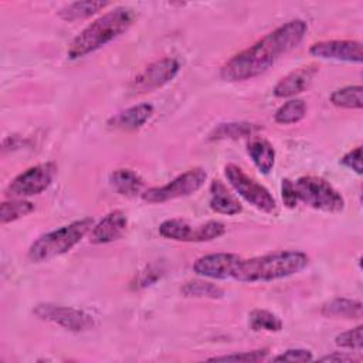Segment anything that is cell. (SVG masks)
<instances>
[{"label": "cell", "mask_w": 363, "mask_h": 363, "mask_svg": "<svg viewBox=\"0 0 363 363\" xmlns=\"http://www.w3.org/2000/svg\"><path fill=\"white\" fill-rule=\"evenodd\" d=\"M308 31V24L294 18L277 27L248 48L234 54L220 69V77L228 82L252 79L268 71L281 57L299 45Z\"/></svg>", "instance_id": "obj_1"}, {"label": "cell", "mask_w": 363, "mask_h": 363, "mask_svg": "<svg viewBox=\"0 0 363 363\" xmlns=\"http://www.w3.org/2000/svg\"><path fill=\"white\" fill-rule=\"evenodd\" d=\"M309 264V257L302 251H275L252 258L240 257L231 272L238 282H272L299 274Z\"/></svg>", "instance_id": "obj_2"}, {"label": "cell", "mask_w": 363, "mask_h": 363, "mask_svg": "<svg viewBox=\"0 0 363 363\" xmlns=\"http://www.w3.org/2000/svg\"><path fill=\"white\" fill-rule=\"evenodd\" d=\"M136 13L129 7H115L89 23L69 44L67 57L69 60L82 58L102 48L109 41L123 34L135 21Z\"/></svg>", "instance_id": "obj_3"}, {"label": "cell", "mask_w": 363, "mask_h": 363, "mask_svg": "<svg viewBox=\"0 0 363 363\" xmlns=\"http://www.w3.org/2000/svg\"><path fill=\"white\" fill-rule=\"evenodd\" d=\"M92 227L94 220L91 217H84L40 235L28 247V261L35 264L45 262L71 251L92 230Z\"/></svg>", "instance_id": "obj_4"}, {"label": "cell", "mask_w": 363, "mask_h": 363, "mask_svg": "<svg viewBox=\"0 0 363 363\" xmlns=\"http://www.w3.org/2000/svg\"><path fill=\"white\" fill-rule=\"evenodd\" d=\"M294 189L298 203L311 208L333 214L345 210L343 196L323 177L302 176L294 182Z\"/></svg>", "instance_id": "obj_5"}, {"label": "cell", "mask_w": 363, "mask_h": 363, "mask_svg": "<svg viewBox=\"0 0 363 363\" xmlns=\"http://www.w3.org/2000/svg\"><path fill=\"white\" fill-rule=\"evenodd\" d=\"M224 174L228 184L248 204L265 214H274L277 211V201L271 191L265 186L259 184L255 179L248 176L240 166L234 163L225 164Z\"/></svg>", "instance_id": "obj_6"}, {"label": "cell", "mask_w": 363, "mask_h": 363, "mask_svg": "<svg viewBox=\"0 0 363 363\" xmlns=\"http://www.w3.org/2000/svg\"><path fill=\"white\" fill-rule=\"evenodd\" d=\"M207 180V172L201 167L190 169L174 179H172L169 183L159 186V187H150L142 193V200L152 204H160L170 200L187 197L190 194H194L197 190H200Z\"/></svg>", "instance_id": "obj_7"}, {"label": "cell", "mask_w": 363, "mask_h": 363, "mask_svg": "<svg viewBox=\"0 0 363 363\" xmlns=\"http://www.w3.org/2000/svg\"><path fill=\"white\" fill-rule=\"evenodd\" d=\"M159 234L167 240L182 242H207L224 235L225 225L217 220L193 225L182 218H169L159 225Z\"/></svg>", "instance_id": "obj_8"}, {"label": "cell", "mask_w": 363, "mask_h": 363, "mask_svg": "<svg viewBox=\"0 0 363 363\" xmlns=\"http://www.w3.org/2000/svg\"><path fill=\"white\" fill-rule=\"evenodd\" d=\"M57 164L44 162L34 164L17 174L6 189V196L11 199H26L45 191L57 176Z\"/></svg>", "instance_id": "obj_9"}, {"label": "cell", "mask_w": 363, "mask_h": 363, "mask_svg": "<svg viewBox=\"0 0 363 363\" xmlns=\"http://www.w3.org/2000/svg\"><path fill=\"white\" fill-rule=\"evenodd\" d=\"M33 313L45 322L55 323L69 332H85L95 326V319L85 311L55 303H37Z\"/></svg>", "instance_id": "obj_10"}, {"label": "cell", "mask_w": 363, "mask_h": 363, "mask_svg": "<svg viewBox=\"0 0 363 363\" xmlns=\"http://www.w3.org/2000/svg\"><path fill=\"white\" fill-rule=\"evenodd\" d=\"M179 60L173 57H164L149 64L139 75H136L129 84V91L132 95L153 92L169 84L179 74Z\"/></svg>", "instance_id": "obj_11"}, {"label": "cell", "mask_w": 363, "mask_h": 363, "mask_svg": "<svg viewBox=\"0 0 363 363\" xmlns=\"http://www.w3.org/2000/svg\"><path fill=\"white\" fill-rule=\"evenodd\" d=\"M309 54L322 60L360 64L363 61L362 43L356 40H326L311 45Z\"/></svg>", "instance_id": "obj_12"}, {"label": "cell", "mask_w": 363, "mask_h": 363, "mask_svg": "<svg viewBox=\"0 0 363 363\" xmlns=\"http://www.w3.org/2000/svg\"><path fill=\"white\" fill-rule=\"evenodd\" d=\"M240 255L234 252H214L197 258L193 264V271L210 279H230L235 262Z\"/></svg>", "instance_id": "obj_13"}, {"label": "cell", "mask_w": 363, "mask_h": 363, "mask_svg": "<svg viewBox=\"0 0 363 363\" xmlns=\"http://www.w3.org/2000/svg\"><path fill=\"white\" fill-rule=\"evenodd\" d=\"M128 227V217L122 210H112L94 224L89 231V241L92 244H106L122 237Z\"/></svg>", "instance_id": "obj_14"}, {"label": "cell", "mask_w": 363, "mask_h": 363, "mask_svg": "<svg viewBox=\"0 0 363 363\" xmlns=\"http://www.w3.org/2000/svg\"><path fill=\"white\" fill-rule=\"evenodd\" d=\"M318 71H319L318 65H313V64L299 67L298 69L289 72L288 75H285L277 82L272 91L274 95L277 98H292L303 92L312 84Z\"/></svg>", "instance_id": "obj_15"}, {"label": "cell", "mask_w": 363, "mask_h": 363, "mask_svg": "<svg viewBox=\"0 0 363 363\" xmlns=\"http://www.w3.org/2000/svg\"><path fill=\"white\" fill-rule=\"evenodd\" d=\"M153 113L155 109L150 104H138L109 118L108 125L121 130H136L142 128L153 116Z\"/></svg>", "instance_id": "obj_16"}, {"label": "cell", "mask_w": 363, "mask_h": 363, "mask_svg": "<svg viewBox=\"0 0 363 363\" xmlns=\"http://www.w3.org/2000/svg\"><path fill=\"white\" fill-rule=\"evenodd\" d=\"M210 208L218 214L235 216L242 211V204L238 199L230 193L227 186L220 180H213L210 183Z\"/></svg>", "instance_id": "obj_17"}, {"label": "cell", "mask_w": 363, "mask_h": 363, "mask_svg": "<svg viewBox=\"0 0 363 363\" xmlns=\"http://www.w3.org/2000/svg\"><path fill=\"white\" fill-rule=\"evenodd\" d=\"M109 184L118 194L135 197L142 193L145 183L138 172L129 167H121L109 174Z\"/></svg>", "instance_id": "obj_18"}, {"label": "cell", "mask_w": 363, "mask_h": 363, "mask_svg": "<svg viewBox=\"0 0 363 363\" xmlns=\"http://www.w3.org/2000/svg\"><path fill=\"white\" fill-rule=\"evenodd\" d=\"M247 153L255 167L262 173L268 174L275 164V149L264 138H254L247 145Z\"/></svg>", "instance_id": "obj_19"}, {"label": "cell", "mask_w": 363, "mask_h": 363, "mask_svg": "<svg viewBox=\"0 0 363 363\" xmlns=\"http://www.w3.org/2000/svg\"><path fill=\"white\" fill-rule=\"evenodd\" d=\"M259 129V125L250 122H224L218 123L208 133V140H237L252 136Z\"/></svg>", "instance_id": "obj_20"}, {"label": "cell", "mask_w": 363, "mask_h": 363, "mask_svg": "<svg viewBox=\"0 0 363 363\" xmlns=\"http://www.w3.org/2000/svg\"><path fill=\"white\" fill-rule=\"evenodd\" d=\"M320 313L326 318L360 319L362 302L357 299H349V298H335L322 306Z\"/></svg>", "instance_id": "obj_21"}, {"label": "cell", "mask_w": 363, "mask_h": 363, "mask_svg": "<svg viewBox=\"0 0 363 363\" xmlns=\"http://www.w3.org/2000/svg\"><path fill=\"white\" fill-rule=\"evenodd\" d=\"M108 6V1H74L60 9L58 16L64 21H77L88 18Z\"/></svg>", "instance_id": "obj_22"}, {"label": "cell", "mask_w": 363, "mask_h": 363, "mask_svg": "<svg viewBox=\"0 0 363 363\" xmlns=\"http://www.w3.org/2000/svg\"><path fill=\"white\" fill-rule=\"evenodd\" d=\"M363 86L362 85H347L335 89L329 99L332 105L345 109H362L363 106Z\"/></svg>", "instance_id": "obj_23"}, {"label": "cell", "mask_w": 363, "mask_h": 363, "mask_svg": "<svg viewBox=\"0 0 363 363\" xmlns=\"http://www.w3.org/2000/svg\"><path fill=\"white\" fill-rule=\"evenodd\" d=\"M306 115V104L303 99L291 98L284 102L274 113V121L279 125H294Z\"/></svg>", "instance_id": "obj_24"}, {"label": "cell", "mask_w": 363, "mask_h": 363, "mask_svg": "<svg viewBox=\"0 0 363 363\" xmlns=\"http://www.w3.org/2000/svg\"><path fill=\"white\" fill-rule=\"evenodd\" d=\"M180 292L186 298H206V299H221L224 296V289L208 281H189L182 288Z\"/></svg>", "instance_id": "obj_25"}, {"label": "cell", "mask_w": 363, "mask_h": 363, "mask_svg": "<svg viewBox=\"0 0 363 363\" xmlns=\"http://www.w3.org/2000/svg\"><path fill=\"white\" fill-rule=\"evenodd\" d=\"M250 328L254 332H279L284 326L281 318L267 309H254L248 315Z\"/></svg>", "instance_id": "obj_26"}, {"label": "cell", "mask_w": 363, "mask_h": 363, "mask_svg": "<svg viewBox=\"0 0 363 363\" xmlns=\"http://www.w3.org/2000/svg\"><path fill=\"white\" fill-rule=\"evenodd\" d=\"M34 211V204L24 199H11L0 204V223L7 224L16 221Z\"/></svg>", "instance_id": "obj_27"}, {"label": "cell", "mask_w": 363, "mask_h": 363, "mask_svg": "<svg viewBox=\"0 0 363 363\" xmlns=\"http://www.w3.org/2000/svg\"><path fill=\"white\" fill-rule=\"evenodd\" d=\"M362 325H357L353 329H349L346 332L339 333L335 337V343L336 346L342 347V349H349V350H354L357 353L362 352L363 349V335H362Z\"/></svg>", "instance_id": "obj_28"}, {"label": "cell", "mask_w": 363, "mask_h": 363, "mask_svg": "<svg viewBox=\"0 0 363 363\" xmlns=\"http://www.w3.org/2000/svg\"><path fill=\"white\" fill-rule=\"evenodd\" d=\"M268 354V349H257L251 352H240V353H231L224 356H214L210 357V362H244V363H257L261 360H265Z\"/></svg>", "instance_id": "obj_29"}, {"label": "cell", "mask_w": 363, "mask_h": 363, "mask_svg": "<svg viewBox=\"0 0 363 363\" xmlns=\"http://www.w3.org/2000/svg\"><path fill=\"white\" fill-rule=\"evenodd\" d=\"M313 359L312 352L308 349H286L285 352L277 354L274 362H311Z\"/></svg>", "instance_id": "obj_30"}, {"label": "cell", "mask_w": 363, "mask_h": 363, "mask_svg": "<svg viewBox=\"0 0 363 363\" xmlns=\"http://www.w3.org/2000/svg\"><path fill=\"white\" fill-rule=\"evenodd\" d=\"M340 163L345 167L353 170L354 173L362 174L363 173V169H362V146H356L354 149H352L346 155H343L342 159H340Z\"/></svg>", "instance_id": "obj_31"}, {"label": "cell", "mask_w": 363, "mask_h": 363, "mask_svg": "<svg viewBox=\"0 0 363 363\" xmlns=\"http://www.w3.org/2000/svg\"><path fill=\"white\" fill-rule=\"evenodd\" d=\"M281 196H282V201L288 208H295L298 206V199L295 194V189H294V182L289 179H284L282 180V186H281Z\"/></svg>", "instance_id": "obj_32"}, {"label": "cell", "mask_w": 363, "mask_h": 363, "mask_svg": "<svg viewBox=\"0 0 363 363\" xmlns=\"http://www.w3.org/2000/svg\"><path fill=\"white\" fill-rule=\"evenodd\" d=\"M320 362H359L357 357H354L353 354H349V353H345V352H333L328 356H323L319 359Z\"/></svg>", "instance_id": "obj_33"}]
</instances>
